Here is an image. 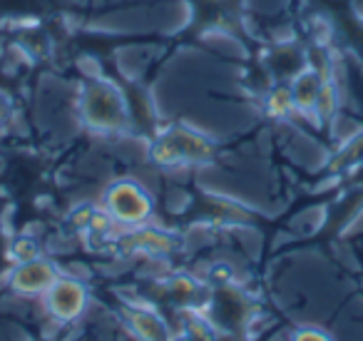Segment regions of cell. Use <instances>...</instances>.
<instances>
[{"instance_id":"obj_6","label":"cell","mask_w":363,"mask_h":341,"mask_svg":"<svg viewBox=\"0 0 363 341\" xmlns=\"http://www.w3.org/2000/svg\"><path fill=\"white\" fill-rule=\"evenodd\" d=\"M130 326L140 341H169L172 339L164 321H162L155 311H147V309L132 311Z\"/></svg>"},{"instance_id":"obj_3","label":"cell","mask_w":363,"mask_h":341,"mask_svg":"<svg viewBox=\"0 0 363 341\" xmlns=\"http://www.w3.org/2000/svg\"><path fill=\"white\" fill-rule=\"evenodd\" d=\"M82 117L95 130H120L125 122V105L115 87L95 82L82 97Z\"/></svg>"},{"instance_id":"obj_2","label":"cell","mask_w":363,"mask_h":341,"mask_svg":"<svg viewBox=\"0 0 363 341\" xmlns=\"http://www.w3.org/2000/svg\"><path fill=\"white\" fill-rule=\"evenodd\" d=\"M212 155V145L202 135L184 127L169 130L162 135L155 145V160L160 165H187V162H202Z\"/></svg>"},{"instance_id":"obj_4","label":"cell","mask_w":363,"mask_h":341,"mask_svg":"<svg viewBox=\"0 0 363 341\" xmlns=\"http://www.w3.org/2000/svg\"><path fill=\"white\" fill-rule=\"evenodd\" d=\"M45 309L57 324H72L87 309V289L82 281L70 276H57V281L43 294Z\"/></svg>"},{"instance_id":"obj_7","label":"cell","mask_w":363,"mask_h":341,"mask_svg":"<svg viewBox=\"0 0 363 341\" xmlns=\"http://www.w3.org/2000/svg\"><path fill=\"white\" fill-rule=\"evenodd\" d=\"M318 95H321V87L313 77H303L298 80L296 85V92H294V102L298 107H313L318 102Z\"/></svg>"},{"instance_id":"obj_1","label":"cell","mask_w":363,"mask_h":341,"mask_svg":"<svg viewBox=\"0 0 363 341\" xmlns=\"http://www.w3.org/2000/svg\"><path fill=\"white\" fill-rule=\"evenodd\" d=\"M107 215L115 222L127 227H137L142 222H147V217L152 215V200L137 182H117L107 190L105 197Z\"/></svg>"},{"instance_id":"obj_10","label":"cell","mask_w":363,"mask_h":341,"mask_svg":"<svg viewBox=\"0 0 363 341\" xmlns=\"http://www.w3.org/2000/svg\"><path fill=\"white\" fill-rule=\"evenodd\" d=\"M291 341H331V336L323 334L321 329H298Z\"/></svg>"},{"instance_id":"obj_11","label":"cell","mask_w":363,"mask_h":341,"mask_svg":"<svg viewBox=\"0 0 363 341\" xmlns=\"http://www.w3.org/2000/svg\"><path fill=\"white\" fill-rule=\"evenodd\" d=\"M6 102H3V100H0V122H3V120H6Z\"/></svg>"},{"instance_id":"obj_8","label":"cell","mask_w":363,"mask_h":341,"mask_svg":"<svg viewBox=\"0 0 363 341\" xmlns=\"http://www.w3.org/2000/svg\"><path fill=\"white\" fill-rule=\"evenodd\" d=\"M13 256H16V261L21 264V261H30V259H38V247L33 239H18L16 244H13Z\"/></svg>"},{"instance_id":"obj_9","label":"cell","mask_w":363,"mask_h":341,"mask_svg":"<svg viewBox=\"0 0 363 341\" xmlns=\"http://www.w3.org/2000/svg\"><path fill=\"white\" fill-rule=\"evenodd\" d=\"M294 105V95H289V92H277V95L272 97V102H269V110H272V115H286L289 110H291Z\"/></svg>"},{"instance_id":"obj_5","label":"cell","mask_w":363,"mask_h":341,"mask_svg":"<svg viewBox=\"0 0 363 341\" xmlns=\"http://www.w3.org/2000/svg\"><path fill=\"white\" fill-rule=\"evenodd\" d=\"M57 269L45 259H30V261H21V264L13 269L11 274V286L13 291L23 296H40L50 289L57 281Z\"/></svg>"}]
</instances>
